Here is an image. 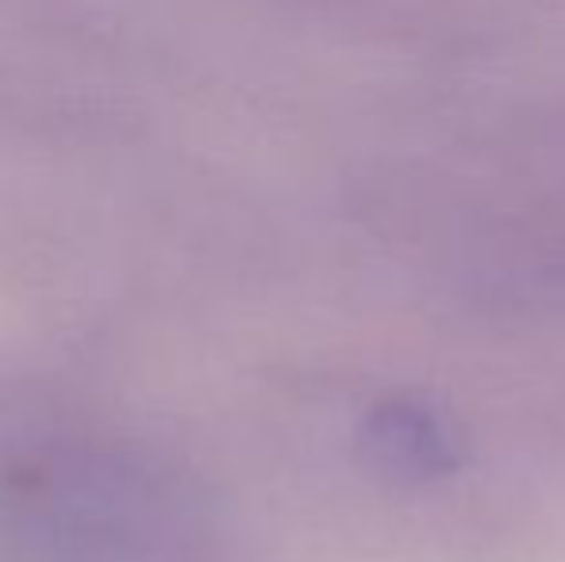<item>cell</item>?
<instances>
[{
  "label": "cell",
  "instance_id": "1",
  "mask_svg": "<svg viewBox=\"0 0 565 562\" xmlns=\"http://www.w3.org/2000/svg\"><path fill=\"white\" fill-rule=\"evenodd\" d=\"M201 501L158 458L108 439L0 450V562H204Z\"/></svg>",
  "mask_w": 565,
  "mask_h": 562
},
{
  "label": "cell",
  "instance_id": "2",
  "mask_svg": "<svg viewBox=\"0 0 565 562\" xmlns=\"http://www.w3.org/2000/svg\"><path fill=\"white\" fill-rule=\"evenodd\" d=\"M373 447L401 470L439 474L454 466V443L435 416L412 405H393L373 413Z\"/></svg>",
  "mask_w": 565,
  "mask_h": 562
}]
</instances>
